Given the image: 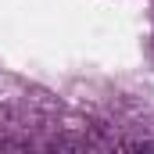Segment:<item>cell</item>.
I'll list each match as a JSON object with an SVG mask.
<instances>
[{"mask_svg":"<svg viewBox=\"0 0 154 154\" xmlns=\"http://www.w3.org/2000/svg\"><path fill=\"white\" fill-rule=\"evenodd\" d=\"M136 154H154V147H143V151H136Z\"/></svg>","mask_w":154,"mask_h":154,"instance_id":"obj_1","label":"cell"}]
</instances>
